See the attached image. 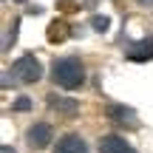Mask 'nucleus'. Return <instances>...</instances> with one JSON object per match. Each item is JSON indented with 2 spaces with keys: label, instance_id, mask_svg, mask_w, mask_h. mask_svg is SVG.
I'll list each match as a JSON object with an SVG mask.
<instances>
[{
  "label": "nucleus",
  "instance_id": "2",
  "mask_svg": "<svg viewBox=\"0 0 153 153\" xmlns=\"http://www.w3.org/2000/svg\"><path fill=\"white\" fill-rule=\"evenodd\" d=\"M11 74H14L17 82H23V85H31V82H37L40 76H43V65H40V60H37L34 54H23L20 60H14Z\"/></svg>",
  "mask_w": 153,
  "mask_h": 153
},
{
  "label": "nucleus",
  "instance_id": "4",
  "mask_svg": "<svg viewBox=\"0 0 153 153\" xmlns=\"http://www.w3.org/2000/svg\"><path fill=\"white\" fill-rule=\"evenodd\" d=\"M125 57L131 62H148V60H153V40L145 37V40H139V43H131L128 51H125Z\"/></svg>",
  "mask_w": 153,
  "mask_h": 153
},
{
  "label": "nucleus",
  "instance_id": "1",
  "mask_svg": "<svg viewBox=\"0 0 153 153\" xmlns=\"http://www.w3.org/2000/svg\"><path fill=\"white\" fill-rule=\"evenodd\" d=\"M51 79L60 88H79L85 82V65L79 57H62L51 65Z\"/></svg>",
  "mask_w": 153,
  "mask_h": 153
},
{
  "label": "nucleus",
  "instance_id": "6",
  "mask_svg": "<svg viewBox=\"0 0 153 153\" xmlns=\"http://www.w3.org/2000/svg\"><path fill=\"white\" fill-rule=\"evenodd\" d=\"M99 153H136V150H133L122 136H116V133H108V136L99 139Z\"/></svg>",
  "mask_w": 153,
  "mask_h": 153
},
{
  "label": "nucleus",
  "instance_id": "12",
  "mask_svg": "<svg viewBox=\"0 0 153 153\" xmlns=\"http://www.w3.org/2000/svg\"><path fill=\"white\" fill-rule=\"evenodd\" d=\"M3 153H11V148H9V145H3Z\"/></svg>",
  "mask_w": 153,
  "mask_h": 153
},
{
  "label": "nucleus",
  "instance_id": "13",
  "mask_svg": "<svg viewBox=\"0 0 153 153\" xmlns=\"http://www.w3.org/2000/svg\"><path fill=\"white\" fill-rule=\"evenodd\" d=\"M14 3H26V0H14Z\"/></svg>",
  "mask_w": 153,
  "mask_h": 153
},
{
  "label": "nucleus",
  "instance_id": "10",
  "mask_svg": "<svg viewBox=\"0 0 153 153\" xmlns=\"http://www.w3.org/2000/svg\"><path fill=\"white\" fill-rule=\"evenodd\" d=\"M14 111H31V99H28V97H20L14 102Z\"/></svg>",
  "mask_w": 153,
  "mask_h": 153
},
{
  "label": "nucleus",
  "instance_id": "5",
  "mask_svg": "<svg viewBox=\"0 0 153 153\" xmlns=\"http://www.w3.org/2000/svg\"><path fill=\"white\" fill-rule=\"evenodd\" d=\"M105 116H108L114 125H122V128H133V125H136L133 111H128L125 105H116V102H111L108 108H105Z\"/></svg>",
  "mask_w": 153,
  "mask_h": 153
},
{
  "label": "nucleus",
  "instance_id": "3",
  "mask_svg": "<svg viewBox=\"0 0 153 153\" xmlns=\"http://www.w3.org/2000/svg\"><path fill=\"white\" fill-rule=\"evenodd\" d=\"M51 139H54V131H51L48 122H34V125L26 131V142H28V148H34V150L48 148Z\"/></svg>",
  "mask_w": 153,
  "mask_h": 153
},
{
  "label": "nucleus",
  "instance_id": "7",
  "mask_svg": "<svg viewBox=\"0 0 153 153\" xmlns=\"http://www.w3.org/2000/svg\"><path fill=\"white\" fill-rule=\"evenodd\" d=\"M54 153H88V145L82 136H76V133H65V136L57 142Z\"/></svg>",
  "mask_w": 153,
  "mask_h": 153
},
{
  "label": "nucleus",
  "instance_id": "11",
  "mask_svg": "<svg viewBox=\"0 0 153 153\" xmlns=\"http://www.w3.org/2000/svg\"><path fill=\"white\" fill-rule=\"evenodd\" d=\"M139 6H153V0H139Z\"/></svg>",
  "mask_w": 153,
  "mask_h": 153
},
{
  "label": "nucleus",
  "instance_id": "8",
  "mask_svg": "<svg viewBox=\"0 0 153 153\" xmlns=\"http://www.w3.org/2000/svg\"><path fill=\"white\" fill-rule=\"evenodd\" d=\"M48 102H51V108L54 111H60V114H76V99H68V97H48Z\"/></svg>",
  "mask_w": 153,
  "mask_h": 153
},
{
  "label": "nucleus",
  "instance_id": "9",
  "mask_svg": "<svg viewBox=\"0 0 153 153\" xmlns=\"http://www.w3.org/2000/svg\"><path fill=\"white\" fill-rule=\"evenodd\" d=\"M91 26L97 28V31H108L111 20H108V17H102V14H94V17H91Z\"/></svg>",
  "mask_w": 153,
  "mask_h": 153
}]
</instances>
